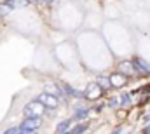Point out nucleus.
Returning a JSON list of instances; mask_svg holds the SVG:
<instances>
[{
	"mask_svg": "<svg viewBox=\"0 0 150 134\" xmlns=\"http://www.w3.org/2000/svg\"><path fill=\"white\" fill-rule=\"evenodd\" d=\"M44 111H45V106L40 104L37 99L30 101V103L23 108V115H25V118H30V117H42Z\"/></svg>",
	"mask_w": 150,
	"mask_h": 134,
	"instance_id": "f257e3e1",
	"label": "nucleus"
},
{
	"mask_svg": "<svg viewBox=\"0 0 150 134\" xmlns=\"http://www.w3.org/2000/svg\"><path fill=\"white\" fill-rule=\"evenodd\" d=\"M131 65L134 73H140V75H150V63H147L145 59H142L140 56H134L131 59Z\"/></svg>",
	"mask_w": 150,
	"mask_h": 134,
	"instance_id": "f03ea898",
	"label": "nucleus"
},
{
	"mask_svg": "<svg viewBox=\"0 0 150 134\" xmlns=\"http://www.w3.org/2000/svg\"><path fill=\"white\" fill-rule=\"evenodd\" d=\"M58 85H59V89H61V92H63V96H65V98L84 99V94H82V91H77V89H74L70 84H67V82H58Z\"/></svg>",
	"mask_w": 150,
	"mask_h": 134,
	"instance_id": "7ed1b4c3",
	"label": "nucleus"
},
{
	"mask_svg": "<svg viewBox=\"0 0 150 134\" xmlns=\"http://www.w3.org/2000/svg\"><path fill=\"white\" fill-rule=\"evenodd\" d=\"M37 101L40 104H44L45 106V111L47 110H56L58 108V98H54V96H51V94H47V92H42V94H38L37 96Z\"/></svg>",
	"mask_w": 150,
	"mask_h": 134,
	"instance_id": "20e7f679",
	"label": "nucleus"
},
{
	"mask_svg": "<svg viewBox=\"0 0 150 134\" xmlns=\"http://www.w3.org/2000/svg\"><path fill=\"white\" fill-rule=\"evenodd\" d=\"M21 129L25 131H38L42 127V117H30V118H23V122L19 124Z\"/></svg>",
	"mask_w": 150,
	"mask_h": 134,
	"instance_id": "39448f33",
	"label": "nucleus"
},
{
	"mask_svg": "<svg viewBox=\"0 0 150 134\" xmlns=\"http://www.w3.org/2000/svg\"><path fill=\"white\" fill-rule=\"evenodd\" d=\"M117 73L124 75V77H129L134 73L133 70V65H131V59H124V61H119L117 63Z\"/></svg>",
	"mask_w": 150,
	"mask_h": 134,
	"instance_id": "423d86ee",
	"label": "nucleus"
},
{
	"mask_svg": "<svg viewBox=\"0 0 150 134\" xmlns=\"http://www.w3.org/2000/svg\"><path fill=\"white\" fill-rule=\"evenodd\" d=\"M89 113H91L89 108H84V106H82V108H77L70 120H72V122H80V120H84L86 117H89Z\"/></svg>",
	"mask_w": 150,
	"mask_h": 134,
	"instance_id": "0eeeda50",
	"label": "nucleus"
},
{
	"mask_svg": "<svg viewBox=\"0 0 150 134\" xmlns=\"http://www.w3.org/2000/svg\"><path fill=\"white\" fill-rule=\"evenodd\" d=\"M126 78H127V77H124V75H120V73H113V75L108 77L112 87H122V85L126 84Z\"/></svg>",
	"mask_w": 150,
	"mask_h": 134,
	"instance_id": "6e6552de",
	"label": "nucleus"
},
{
	"mask_svg": "<svg viewBox=\"0 0 150 134\" xmlns=\"http://www.w3.org/2000/svg\"><path fill=\"white\" fill-rule=\"evenodd\" d=\"M100 89H101V92H107V91H110L112 89V85H110V80H108V77H98L96 78V82H94Z\"/></svg>",
	"mask_w": 150,
	"mask_h": 134,
	"instance_id": "1a4fd4ad",
	"label": "nucleus"
},
{
	"mask_svg": "<svg viewBox=\"0 0 150 134\" xmlns=\"http://www.w3.org/2000/svg\"><path fill=\"white\" fill-rule=\"evenodd\" d=\"M70 126H72V120H70V118H68V120H61V122L56 126V134H61V133L70 131Z\"/></svg>",
	"mask_w": 150,
	"mask_h": 134,
	"instance_id": "9d476101",
	"label": "nucleus"
},
{
	"mask_svg": "<svg viewBox=\"0 0 150 134\" xmlns=\"http://www.w3.org/2000/svg\"><path fill=\"white\" fill-rule=\"evenodd\" d=\"M87 129H89V124H75V127L68 131V134H84Z\"/></svg>",
	"mask_w": 150,
	"mask_h": 134,
	"instance_id": "9b49d317",
	"label": "nucleus"
},
{
	"mask_svg": "<svg viewBox=\"0 0 150 134\" xmlns=\"http://www.w3.org/2000/svg\"><path fill=\"white\" fill-rule=\"evenodd\" d=\"M119 103H120V106L129 104V103H131V92H122V94L119 96Z\"/></svg>",
	"mask_w": 150,
	"mask_h": 134,
	"instance_id": "f8f14e48",
	"label": "nucleus"
},
{
	"mask_svg": "<svg viewBox=\"0 0 150 134\" xmlns=\"http://www.w3.org/2000/svg\"><path fill=\"white\" fill-rule=\"evenodd\" d=\"M11 11H12V7H11L7 2H2V4H0V16H7Z\"/></svg>",
	"mask_w": 150,
	"mask_h": 134,
	"instance_id": "ddd939ff",
	"label": "nucleus"
},
{
	"mask_svg": "<svg viewBox=\"0 0 150 134\" xmlns=\"http://www.w3.org/2000/svg\"><path fill=\"white\" fill-rule=\"evenodd\" d=\"M105 106H108V108H117V106H120V103H119V96H112L110 99L105 103Z\"/></svg>",
	"mask_w": 150,
	"mask_h": 134,
	"instance_id": "4468645a",
	"label": "nucleus"
},
{
	"mask_svg": "<svg viewBox=\"0 0 150 134\" xmlns=\"http://www.w3.org/2000/svg\"><path fill=\"white\" fill-rule=\"evenodd\" d=\"M103 108H105V103H101V101H100V103H96V104H94V108H93V110H94V111H101Z\"/></svg>",
	"mask_w": 150,
	"mask_h": 134,
	"instance_id": "2eb2a0df",
	"label": "nucleus"
},
{
	"mask_svg": "<svg viewBox=\"0 0 150 134\" xmlns=\"http://www.w3.org/2000/svg\"><path fill=\"white\" fill-rule=\"evenodd\" d=\"M110 134H122V126H119V127H115V129H113V131H112Z\"/></svg>",
	"mask_w": 150,
	"mask_h": 134,
	"instance_id": "dca6fc26",
	"label": "nucleus"
},
{
	"mask_svg": "<svg viewBox=\"0 0 150 134\" xmlns=\"http://www.w3.org/2000/svg\"><path fill=\"white\" fill-rule=\"evenodd\" d=\"M143 134H150V124L145 127V129H143Z\"/></svg>",
	"mask_w": 150,
	"mask_h": 134,
	"instance_id": "f3484780",
	"label": "nucleus"
},
{
	"mask_svg": "<svg viewBox=\"0 0 150 134\" xmlns=\"http://www.w3.org/2000/svg\"><path fill=\"white\" fill-rule=\"evenodd\" d=\"M143 122H145V124H147V122H150V113H149V115H145V117H143Z\"/></svg>",
	"mask_w": 150,
	"mask_h": 134,
	"instance_id": "a211bd4d",
	"label": "nucleus"
},
{
	"mask_svg": "<svg viewBox=\"0 0 150 134\" xmlns=\"http://www.w3.org/2000/svg\"><path fill=\"white\" fill-rule=\"evenodd\" d=\"M61 134H68V131H67V133H61Z\"/></svg>",
	"mask_w": 150,
	"mask_h": 134,
	"instance_id": "6ab92c4d",
	"label": "nucleus"
}]
</instances>
